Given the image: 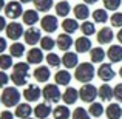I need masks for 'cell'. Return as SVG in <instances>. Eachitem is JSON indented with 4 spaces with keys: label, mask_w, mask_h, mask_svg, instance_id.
<instances>
[{
    "label": "cell",
    "mask_w": 122,
    "mask_h": 119,
    "mask_svg": "<svg viewBox=\"0 0 122 119\" xmlns=\"http://www.w3.org/2000/svg\"><path fill=\"white\" fill-rule=\"evenodd\" d=\"M28 71H30V63L26 62H17L14 65V71L11 74V80L14 82V85L22 87L26 83L28 80Z\"/></svg>",
    "instance_id": "1"
},
{
    "label": "cell",
    "mask_w": 122,
    "mask_h": 119,
    "mask_svg": "<svg viewBox=\"0 0 122 119\" xmlns=\"http://www.w3.org/2000/svg\"><path fill=\"white\" fill-rule=\"evenodd\" d=\"M94 67H93V63H81V65L76 67V73H74V78L76 80H79V82L82 83H90L93 80V78H94Z\"/></svg>",
    "instance_id": "2"
},
{
    "label": "cell",
    "mask_w": 122,
    "mask_h": 119,
    "mask_svg": "<svg viewBox=\"0 0 122 119\" xmlns=\"http://www.w3.org/2000/svg\"><path fill=\"white\" fill-rule=\"evenodd\" d=\"M19 101H20V91L14 87H6L2 93V104L5 107H14V105H19Z\"/></svg>",
    "instance_id": "3"
},
{
    "label": "cell",
    "mask_w": 122,
    "mask_h": 119,
    "mask_svg": "<svg viewBox=\"0 0 122 119\" xmlns=\"http://www.w3.org/2000/svg\"><path fill=\"white\" fill-rule=\"evenodd\" d=\"M23 12L25 11H23V8H22V2H15V0H12V2L6 3V6H5V16L8 19H12V20L22 17Z\"/></svg>",
    "instance_id": "4"
},
{
    "label": "cell",
    "mask_w": 122,
    "mask_h": 119,
    "mask_svg": "<svg viewBox=\"0 0 122 119\" xmlns=\"http://www.w3.org/2000/svg\"><path fill=\"white\" fill-rule=\"evenodd\" d=\"M42 94H43V98L46 99L48 102H59L60 99H62V93H60L57 83H48L43 88Z\"/></svg>",
    "instance_id": "5"
},
{
    "label": "cell",
    "mask_w": 122,
    "mask_h": 119,
    "mask_svg": "<svg viewBox=\"0 0 122 119\" xmlns=\"http://www.w3.org/2000/svg\"><path fill=\"white\" fill-rule=\"evenodd\" d=\"M99 94V90L96 88L93 83H85V85L81 88L79 91V98L82 99L83 102H93Z\"/></svg>",
    "instance_id": "6"
},
{
    "label": "cell",
    "mask_w": 122,
    "mask_h": 119,
    "mask_svg": "<svg viewBox=\"0 0 122 119\" xmlns=\"http://www.w3.org/2000/svg\"><path fill=\"white\" fill-rule=\"evenodd\" d=\"M23 34H25V31H23V26H22L20 23H17V22H14V20H12L11 23H8V26H6V37H8V39L17 42Z\"/></svg>",
    "instance_id": "7"
},
{
    "label": "cell",
    "mask_w": 122,
    "mask_h": 119,
    "mask_svg": "<svg viewBox=\"0 0 122 119\" xmlns=\"http://www.w3.org/2000/svg\"><path fill=\"white\" fill-rule=\"evenodd\" d=\"M40 25H42V30L46 31V33H54V31L59 28V22H57V17L56 16H51V14H46L40 19Z\"/></svg>",
    "instance_id": "8"
},
{
    "label": "cell",
    "mask_w": 122,
    "mask_h": 119,
    "mask_svg": "<svg viewBox=\"0 0 122 119\" xmlns=\"http://www.w3.org/2000/svg\"><path fill=\"white\" fill-rule=\"evenodd\" d=\"M97 76L101 80H104V82H110L111 79H114V76H116V73H114L113 67H111V63H101V67L97 68Z\"/></svg>",
    "instance_id": "9"
},
{
    "label": "cell",
    "mask_w": 122,
    "mask_h": 119,
    "mask_svg": "<svg viewBox=\"0 0 122 119\" xmlns=\"http://www.w3.org/2000/svg\"><path fill=\"white\" fill-rule=\"evenodd\" d=\"M23 39H25V43L28 45H36L37 42H40L42 39V34H40V30L36 26H30L23 34Z\"/></svg>",
    "instance_id": "10"
},
{
    "label": "cell",
    "mask_w": 122,
    "mask_h": 119,
    "mask_svg": "<svg viewBox=\"0 0 122 119\" xmlns=\"http://www.w3.org/2000/svg\"><path fill=\"white\" fill-rule=\"evenodd\" d=\"M40 94H42L40 88H39V87H36L34 83L28 85L26 88H25V91H23V98L26 99L28 102H36V101H39Z\"/></svg>",
    "instance_id": "11"
},
{
    "label": "cell",
    "mask_w": 122,
    "mask_h": 119,
    "mask_svg": "<svg viewBox=\"0 0 122 119\" xmlns=\"http://www.w3.org/2000/svg\"><path fill=\"white\" fill-rule=\"evenodd\" d=\"M114 39V34H113V30L108 26H104L101 28V31H97V42L101 45H107V43H111Z\"/></svg>",
    "instance_id": "12"
},
{
    "label": "cell",
    "mask_w": 122,
    "mask_h": 119,
    "mask_svg": "<svg viewBox=\"0 0 122 119\" xmlns=\"http://www.w3.org/2000/svg\"><path fill=\"white\" fill-rule=\"evenodd\" d=\"M73 39H71V36H70L68 33H62V34H59L57 36V40H56V45H57V48L59 50H62V51H68L70 48L73 47Z\"/></svg>",
    "instance_id": "13"
},
{
    "label": "cell",
    "mask_w": 122,
    "mask_h": 119,
    "mask_svg": "<svg viewBox=\"0 0 122 119\" xmlns=\"http://www.w3.org/2000/svg\"><path fill=\"white\" fill-rule=\"evenodd\" d=\"M73 14L77 20H86L90 16V9H88V5L86 3H79L73 8Z\"/></svg>",
    "instance_id": "14"
},
{
    "label": "cell",
    "mask_w": 122,
    "mask_h": 119,
    "mask_svg": "<svg viewBox=\"0 0 122 119\" xmlns=\"http://www.w3.org/2000/svg\"><path fill=\"white\" fill-rule=\"evenodd\" d=\"M107 57L110 59V62L116 63L122 60V47L121 45H111L107 51Z\"/></svg>",
    "instance_id": "15"
},
{
    "label": "cell",
    "mask_w": 122,
    "mask_h": 119,
    "mask_svg": "<svg viewBox=\"0 0 122 119\" xmlns=\"http://www.w3.org/2000/svg\"><path fill=\"white\" fill-rule=\"evenodd\" d=\"M22 19H23L25 25L34 26V25L39 22V12H37V9H26V11L23 12V16H22Z\"/></svg>",
    "instance_id": "16"
},
{
    "label": "cell",
    "mask_w": 122,
    "mask_h": 119,
    "mask_svg": "<svg viewBox=\"0 0 122 119\" xmlns=\"http://www.w3.org/2000/svg\"><path fill=\"white\" fill-rule=\"evenodd\" d=\"M62 63L66 67V68H76L79 63V59H77V54L76 53H71V51H65L62 57Z\"/></svg>",
    "instance_id": "17"
},
{
    "label": "cell",
    "mask_w": 122,
    "mask_h": 119,
    "mask_svg": "<svg viewBox=\"0 0 122 119\" xmlns=\"http://www.w3.org/2000/svg\"><path fill=\"white\" fill-rule=\"evenodd\" d=\"M60 26L63 28V33H68V34H73L81 28V25L77 23V19H63L62 25Z\"/></svg>",
    "instance_id": "18"
},
{
    "label": "cell",
    "mask_w": 122,
    "mask_h": 119,
    "mask_svg": "<svg viewBox=\"0 0 122 119\" xmlns=\"http://www.w3.org/2000/svg\"><path fill=\"white\" fill-rule=\"evenodd\" d=\"M63 102H65L66 105H71V104H76V101H77L79 98V91L76 88H73V87H68V88L63 91Z\"/></svg>",
    "instance_id": "19"
},
{
    "label": "cell",
    "mask_w": 122,
    "mask_h": 119,
    "mask_svg": "<svg viewBox=\"0 0 122 119\" xmlns=\"http://www.w3.org/2000/svg\"><path fill=\"white\" fill-rule=\"evenodd\" d=\"M26 59H28V63H40L42 60H43V50H39V48H33V50H30L28 51V56H26Z\"/></svg>",
    "instance_id": "20"
},
{
    "label": "cell",
    "mask_w": 122,
    "mask_h": 119,
    "mask_svg": "<svg viewBox=\"0 0 122 119\" xmlns=\"http://www.w3.org/2000/svg\"><path fill=\"white\" fill-rule=\"evenodd\" d=\"M51 111L53 110H51L50 104H45V102H42V104H39L34 108V114H36L37 119H46L51 114Z\"/></svg>",
    "instance_id": "21"
},
{
    "label": "cell",
    "mask_w": 122,
    "mask_h": 119,
    "mask_svg": "<svg viewBox=\"0 0 122 119\" xmlns=\"http://www.w3.org/2000/svg\"><path fill=\"white\" fill-rule=\"evenodd\" d=\"M74 47H76V51H77V53H86L88 50H91V40L86 36L79 37V39H76V42H74Z\"/></svg>",
    "instance_id": "22"
},
{
    "label": "cell",
    "mask_w": 122,
    "mask_h": 119,
    "mask_svg": "<svg viewBox=\"0 0 122 119\" xmlns=\"http://www.w3.org/2000/svg\"><path fill=\"white\" fill-rule=\"evenodd\" d=\"M54 80H56L57 85H70L71 82V74L66 70H59V71L54 74Z\"/></svg>",
    "instance_id": "23"
},
{
    "label": "cell",
    "mask_w": 122,
    "mask_h": 119,
    "mask_svg": "<svg viewBox=\"0 0 122 119\" xmlns=\"http://www.w3.org/2000/svg\"><path fill=\"white\" fill-rule=\"evenodd\" d=\"M105 114L108 119H121L122 116V108L119 104H110L105 108Z\"/></svg>",
    "instance_id": "24"
},
{
    "label": "cell",
    "mask_w": 122,
    "mask_h": 119,
    "mask_svg": "<svg viewBox=\"0 0 122 119\" xmlns=\"http://www.w3.org/2000/svg\"><path fill=\"white\" fill-rule=\"evenodd\" d=\"M33 111L34 110L30 107V104H26V102H25V104H19L17 108H15V116L20 118V119H28Z\"/></svg>",
    "instance_id": "25"
},
{
    "label": "cell",
    "mask_w": 122,
    "mask_h": 119,
    "mask_svg": "<svg viewBox=\"0 0 122 119\" xmlns=\"http://www.w3.org/2000/svg\"><path fill=\"white\" fill-rule=\"evenodd\" d=\"M51 73H50V68L48 67H37L36 70H34V78L36 80H39V82H46L48 79H50Z\"/></svg>",
    "instance_id": "26"
},
{
    "label": "cell",
    "mask_w": 122,
    "mask_h": 119,
    "mask_svg": "<svg viewBox=\"0 0 122 119\" xmlns=\"http://www.w3.org/2000/svg\"><path fill=\"white\" fill-rule=\"evenodd\" d=\"M105 56H107V53H105V51L102 50L101 47H97V48H91V50H90V57H91V62H94V63H101V62H104Z\"/></svg>",
    "instance_id": "27"
},
{
    "label": "cell",
    "mask_w": 122,
    "mask_h": 119,
    "mask_svg": "<svg viewBox=\"0 0 122 119\" xmlns=\"http://www.w3.org/2000/svg\"><path fill=\"white\" fill-rule=\"evenodd\" d=\"M56 14L59 16V17H66V16L70 14V11H71V6H70V3L66 2V0H62V2L56 3Z\"/></svg>",
    "instance_id": "28"
},
{
    "label": "cell",
    "mask_w": 122,
    "mask_h": 119,
    "mask_svg": "<svg viewBox=\"0 0 122 119\" xmlns=\"http://www.w3.org/2000/svg\"><path fill=\"white\" fill-rule=\"evenodd\" d=\"M70 108L66 105H57L53 110V116L54 119H70Z\"/></svg>",
    "instance_id": "29"
},
{
    "label": "cell",
    "mask_w": 122,
    "mask_h": 119,
    "mask_svg": "<svg viewBox=\"0 0 122 119\" xmlns=\"http://www.w3.org/2000/svg\"><path fill=\"white\" fill-rule=\"evenodd\" d=\"M33 3H34V6H36V9L39 12H46L53 8L54 0H33Z\"/></svg>",
    "instance_id": "30"
},
{
    "label": "cell",
    "mask_w": 122,
    "mask_h": 119,
    "mask_svg": "<svg viewBox=\"0 0 122 119\" xmlns=\"http://www.w3.org/2000/svg\"><path fill=\"white\" fill-rule=\"evenodd\" d=\"M113 96H114V90L111 88L108 83L101 85V88H99V98H101L102 101H110Z\"/></svg>",
    "instance_id": "31"
},
{
    "label": "cell",
    "mask_w": 122,
    "mask_h": 119,
    "mask_svg": "<svg viewBox=\"0 0 122 119\" xmlns=\"http://www.w3.org/2000/svg\"><path fill=\"white\" fill-rule=\"evenodd\" d=\"M9 51H11L12 57H22L25 54V45L20 43V42H14V43L9 47Z\"/></svg>",
    "instance_id": "32"
},
{
    "label": "cell",
    "mask_w": 122,
    "mask_h": 119,
    "mask_svg": "<svg viewBox=\"0 0 122 119\" xmlns=\"http://www.w3.org/2000/svg\"><path fill=\"white\" fill-rule=\"evenodd\" d=\"M93 14V20L96 23H105L108 20V14H107V9H96V11L91 12Z\"/></svg>",
    "instance_id": "33"
},
{
    "label": "cell",
    "mask_w": 122,
    "mask_h": 119,
    "mask_svg": "<svg viewBox=\"0 0 122 119\" xmlns=\"http://www.w3.org/2000/svg\"><path fill=\"white\" fill-rule=\"evenodd\" d=\"M88 111H90V114H91V116H94V118H101L102 113H105V110H104V107H102L101 102H91Z\"/></svg>",
    "instance_id": "34"
},
{
    "label": "cell",
    "mask_w": 122,
    "mask_h": 119,
    "mask_svg": "<svg viewBox=\"0 0 122 119\" xmlns=\"http://www.w3.org/2000/svg\"><path fill=\"white\" fill-rule=\"evenodd\" d=\"M54 45H56V40L50 36H45V37L40 39V48L45 50V51H51L54 48Z\"/></svg>",
    "instance_id": "35"
},
{
    "label": "cell",
    "mask_w": 122,
    "mask_h": 119,
    "mask_svg": "<svg viewBox=\"0 0 122 119\" xmlns=\"http://www.w3.org/2000/svg\"><path fill=\"white\" fill-rule=\"evenodd\" d=\"M81 30L83 33V36H93L96 33V26L93 22H88V20H83V23L81 25Z\"/></svg>",
    "instance_id": "36"
},
{
    "label": "cell",
    "mask_w": 122,
    "mask_h": 119,
    "mask_svg": "<svg viewBox=\"0 0 122 119\" xmlns=\"http://www.w3.org/2000/svg\"><path fill=\"white\" fill-rule=\"evenodd\" d=\"M46 62H48V65H50V67L57 68V67L62 63V59H60V57L57 56L56 53H51V51H50V54L46 56Z\"/></svg>",
    "instance_id": "37"
},
{
    "label": "cell",
    "mask_w": 122,
    "mask_h": 119,
    "mask_svg": "<svg viewBox=\"0 0 122 119\" xmlns=\"http://www.w3.org/2000/svg\"><path fill=\"white\" fill-rule=\"evenodd\" d=\"M12 67V56L8 54H0V68L2 70H8Z\"/></svg>",
    "instance_id": "38"
},
{
    "label": "cell",
    "mask_w": 122,
    "mask_h": 119,
    "mask_svg": "<svg viewBox=\"0 0 122 119\" xmlns=\"http://www.w3.org/2000/svg\"><path fill=\"white\" fill-rule=\"evenodd\" d=\"M102 2H104V8L107 11H116L122 3L121 0H102Z\"/></svg>",
    "instance_id": "39"
},
{
    "label": "cell",
    "mask_w": 122,
    "mask_h": 119,
    "mask_svg": "<svg viewBox=\"0 0 122 119\" xmlns=\"http://www.w3.org/2000/svg\"><path fill=\"white\" fill-rule=\"evenodd\" d=\"M90 116H91V114L82 107H77L74 110V113H73V119H90Z\"/></svg>",
    "instance_id": "40"
},
{
    "label": "cell",
    "mask_w": 122,
    "mask_h": 119,
    "mask_svg": "<svg viewBox=\"0 0 122 119\" xmlns=\"http://www.w3.org/2000/svg\"><path fill=\"white\" fill-rule=\"evenodd\" d=\"M110 22H111V25H113V26L122 28V12H114V14L111 16Z\"/></svg>",
    "instance_id": "41"
},
{
    "label": "cell",
    "mask_w": 122,
    "mask_h": 119,
    "mask_svg": "<svg viewBox=\"0 0 122 119\" xmlns=\"http://www.w3.org/2000/svg\"><path fill=\"white\" fill-rule=\"evenodd\" d=\"M114 98L119 102H122V83H117V85L114 87Z\"/></svg>",
    "instance_id": "42"
},
{
    "label": "cell",
    "mask_w": 122,
    "mask_h": 119,
    "mask_svg": "<svg viewBox=\"0 0 122 119\" xmlns=\"http://www.w3.org/2000/svg\"><path fill=\"white\" fill-rule=\"evenodd\" d=\"M8 80H9L8 74H6L3 70H0V88H2V87H5L6 83H8Z\"/></svg>",
    "instance_id": "43"
},
{
    "label": "cell",
    "mask_w": 122,
    "mask_h": 119,
    "mask_svg": "<svg viewBox=\"0 0 122 119\" xmlns=\"http://www.w3.org/2000/svg\"><path fill=\"white\" fill-rule=\"evenodd\" d=\"M0 119H14V114L11 113V111H2V113H0Z\"/></svg>",
    "instance_id": "44"
},
{
    "label": "cell",
    "mask_w": 122,
    "mask_h": 119,
    "mask_svg": "<svg viewBox=\"0 0 122 119\" xmlns=\"http://www.w3.org/2000/svg\"><path fill=\"white\" fill-rule=\"evenodd\" d=\"M8 48V43H6V39L0 37V54H3V51Z\"/></svg>",
    "instance_id": "45"
},
{
    "label": "cell",
    "mask_w": 122,
    "mask_h": 119,
    "mask_svg": "<svg viewBox=\"0 0 122 119\" xmlns=\"http://www.w3.org/2000/svg\"><path fill=\"white\" fill-rule=\"evenodd\" d=\"M6 26H8V23H6V19L3 17V16H0V33H2L3 30H6Z\"/></svg>",
    "instance_id": "46"
},
{
    "label": "cell",
    "mask_w": 122,
    "mask_h": 119,
    "mask_svg": "<svg viewBox=\"0 0 122 119\" xmlns=\"http://www.w3.org/2000/svg\"><path fill=\"white\" fill-rule=\"evenodd\" d=\"M116 37H117V40H119V42H121V45H122V28L119 30V33H117V36H116Z\"/></svg>",
    "instance_id": "47"
},
{
    "label": "cell",
    "mask_w": 122,
    "mask_h": 119,
    "mask_svg": "<svg viewBox=\"0 0 122 119\" xmlns=\"http://www.w3.org/2000/svg\"><path fill=\"white\" fill-rule=\"evenodd\" d=\"M83 2L86 3V5H93V3H96V2H99V0H83Z\"/></svg>",
    "instance_id": "48"
},
{
    "label": "cell",
    "mask_w": 122,
    "mask_h": 119,
    "mask_svg": "<svg viewBox=\"0 0 122 119\" xmlns=\"http://www.w3.org/2000/svg\"><path fill=\"white\" fill-rule=\"evenodd\" d=\"M5 0H0V11H2V8H5Z\"/></svg>",
    "instance_id": "49"
},
{
    "label": "cell",
    "mask_w": 122,
    "mask_h": 119,
    "mask_svg": "<svg viewBox=\"0 0 122 119\" xmlns=\"http://www.w3.org/2000/svg\"><path fill=\"white\" fill-rule=\"evenodd\" d=\"M19 2H22V3H30V2H33V0H19Z\"/></svg>",
    "instance_id": "50"
},
{
    "label": "cell",
    "mask_w": 122,
    "mask_h": 119,
    "mask_svg": "<svg viewBox=\"0 0 122 119\" xmlns=\"http://www.w3.org/2000/svg\"><path fill=\"white\" fill-rule=\"evenodd\" d=\"M119 74H121V78H122V67H121V70H119Z\"/></svg>",
    "instance_id": "51"
},
{
    "label": "cell",
    "mask_w": 122,
    "mask_h": 119,
    "mask_svg": "<svg viewBox=\"0 0 122 119\" xmlns=\"http://www.w3.org/2000/svg\"><path fill=\"white\" fill-rule=\"evenodd\" d=\"M28 119H31V118H28Z\"/></svg>",
    "instance_id": "52"
},
{
    "label": "cell",
    "mask_w": 122,
    "mask_h": 119,
    "mask_svg": "<svg viewBox=\"0 0 122 119\" xmlns=\"http://www.w3.org/2000/svg\"><path fill=\"white\" fill-rule=\"evenodd\" d=\"M0 99H2V98H0Z\"/></svg>",
    "instance_id": "53"
}]
</instances>
